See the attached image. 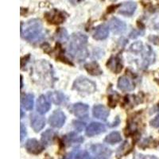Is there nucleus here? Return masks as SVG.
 Wrapping results in <instances>:
<instances>
[{"mask_svg":"<svg viewBox=\"0 0 159 159\" xmlns=\"http://www.w3.org/2000/svg\"><path fill=\"white\" fill-rule=\"evenodd\" d=\"M21 36L31 43H35L45 38V30L39 19L29 20L25 24H21Z\"/></svg>","mask_w":159,"mask_h":159,"instance_id":"obj_1","label":"nucleus"},{"mask_svg":"<svg viewBox=\"0 0 159 159\" xmlns=\"http://www.w3.org/2000/svg\"><path fill=\"white\" fill-rule=\"evenodd\" d=\"M88 37L81 33H76L70 37L69 52L72 57L78 61H84L89 57L87 48Z\"/></svg>","mask_w":159,"mask_h":159,"instance_id":"obj_2","label":"nucleus"},{"mask_svg":"<svg viewBox=\"0 0 159 159\" xmlns=\"http://www.w3.org/2000/svg\"><path fill=\"white\" fill-rule=\"evenodd\" d=\"M72 89L84 94H92L96 90V84L91 80L80 76L75 80Z\"/></svg>","mask_w":159,"mask_h":159,"instance_id":"obj_3","label":"nucleus"},{"mask_svg":"<svg viewBox=\"0 0 159 159\" xmlns=\"http://www.w3.org/2000/svg\"><path fill=\"white\" fill-rule=\"evenodd\" d=\"M90 151L96 158H109L112 154L111 149L102 144L92 145Z\"/></svg>","mask_w":159,"mask_h":159,"instance_id":"obj_4","label":"nucleus"},{"mask_svg":"<svg viewBox=\"0 0 159 159\" xmlns=\"http://www.w3.org/2000/svg\"><path fill=\"white\" fill-rule=\"evenodd\" d=\"M66 120V116L61 110H56L49 118V123L51 127L55 128H61L63 127Z\"/></svg>","mask_w":159,"mask_h":159,"instance_id":"obj_5","label":"nucleus"},{"mask_svg":"<svg viewBox=\"0 0 159 159\" xmlns=\"http://www.w3.org/2000/svg\"><path fill=\"white\" fill-rule=\"evenodd\" d=\"M43 143H41L36 139H30L25 145V150L29 152L30 154L38 155L41 154L44 150Z\"/></svg>","mask_w":159,"mask_h":159,"instance_id":"obj_6","label":"nucleus"},{"mask_svg":"<svg viewBox=\"0 0 159 159\" xmlns=\"http://www.w3.org/2000/svg\"><path fill=\"white\" fill-rule=\"evenodd\" d=\"M45 16L49 23L54 24V25L63 23L65 20V17L63 13L56 9H53L49 12L45 13Z\"/></svg>","mask_w":159,"mask_h":159,"instance_id":"obj_7","label":"nucleus"},{"mask_svg":"<svg viewBox=\"0 0 159 159\" xmlns=\"http://www.w3.org/2000/svg\"><path fill=\"white\" fill-rule=\"evenodd\" d=\"M71 111L75 116L80 119H86L89 116V105L83 103H75L71 107Z\"/></svg>","mask_w":159,"mask_h":159,"instance_id":"obj_8","label":"nucleus"},{"mask_svg":"<svg viewBox=\"0 0 159 159\" xmlns=\"http://www.w3.org/2000/svg\"><path fill=\"white\" fill-rule=\"evenodd\" d=\"M142 58H143V63L142 66L143 68H147L152 63H154L155 60V54L153 49L150 46L147 45L142 51Z\"/></svg>","mask_w":159,"mask_h":159,"instance_id":"obj_9","label":"nucleus"},{"mask_svg":"<svg viewBox=\"0 0 159 159\" xmlns=\"http://www.w3.org/2000/svg\"><path fill=\"white\" fill-rule=\"evenodd\" d=\"M108 26L109 29L114 33V34H123L126 30V29H127V25H126V23L124 22H123L122 20L119 19L117 18H112L109 21Z\"/></svg>","mask_w":159,"mask_h":159,"instance_id":"obj_10","label":"nucleus"},{"mask_svg":"<svg viewBox=\"0 0 159 159\" xmlns=\"http://www.w3.org/2000/svg\"><path fill=\"white\" fill-rule=\"evenodd\" d=\"M105 131H106V127L104 125L100 123H97V122H93V123H91L86 128V135L89 137H93V136L104 133Z\"/></svg>","mask_w":159,"mask_h":159,"instance_id":"obj_11","label":"nucleus"},{"mask_svg":"<svg viewBox=\"0 0 159 159\" xmlns=\"http://www.w3.org/2000/svg\"><path fill=\"white\" fill-rule=\"evenodd\" d=\"M30 125L33 130L35 132H39L45 127V119L43 116L37 114H32L30 116Z\"/></svg>","mask_w":159,"mask_h":159,"instance_id":"obj_12","label":"nucleus"},{"mask_svg":"<svg viewBox=\"0 0 159 159\" xmlns=\"http://www.w3.org/2000/svg\"><path fill=\"white\" fill-rule=\"evenodd\" d=\"M107 68L110 69L111 71H112V72H114V73H116V74L121 72L123 68L122 59L118 55L117 56L111 57V58L108 60V61L107 63Z\"/></svg>","mask_w":159,"mask_h":159,"instance_id":"obj_13","label":"nucleus"},{"mask_svg":"<svg viewBox=\"0 0 159 159\" xmlns=\"http://www.w3.org/2000/svg\"><path fill=\"white\" fill-rule=\"evenodd\" d=\"M136 8H137V4L134 2H123L120 8L119 9V14L124 16H128L130 17L134 15V13L135 12Z\"/></svg>","mask_w":159,"mask_h":159,"instance_id":"obj_14","label":"nucleus"},{"mask_svg":"<svg viewBox=\"0 0 159 159\" xmlns=\"http://www.w3.org/2000/svg\"><path fill=\"white\" fill-rule=\"evenodd\" d=\"M50 103H49V99L46 98V96H40L39 98L37 100V103H36V107H37V111L39 114L41 115H44L45 113H47L48 111L50 109Z\"/></svg>","mask_w":159,"mask_h":159,"instance_id":"obj_15","label":"nucleus"},{"mask_svg":"<svg viewBox=\"0 0 159 159\" xmlns=\"http://www.w3.org/2000/svg\"><path fill=\"white\" fill-rule=\"evenodd\" d=\"M92 115L96 119H99L100 120H103V121H106L107 117L110 115V112L107 110V107H104L103 105L98 104L93 107Z\"/></svg>","mask_w":159,"mask_h":159,"instance_id":"obj_16","label":"nucleus"},{"mask_svg":"<svg viewBox=\"0 0 159 159\" xmlns=\"http://www.w3.org/2000/svg\"><path fill=\"white\" fill-rule=\"evenodd\" d=\"M109 35V26L105 24L98 25L95 29L94 34H93V38L97 41H102L108 37Z\"/></svg>","mask_w":159,"mask_h":159,"instance_id":"obj_17","label":"nucleus"},{"mask_svg":"<svg viewBox=\"0 0 159 159\" xmlns=\"http://www.w3.org/2000/svg\"><path fill=\"white\" fill-rule=\"evenodd\" d=\"M134 84L127 76H121L118 80V89L123 92H131L134 89Z\"/></svg>","mask_w":159,"mask_h":159,"instance_id":"obj_18","label":"nucleus"},{"mask_svg":"<svg viewBox=\"0 0 159 159\" xmlns=\"http://www.w3.org/2000/svg\"><path fill=\"white\" fill-rule=\"evenodd\" d=\"M48 97L49 100L57 105H61L65 103L67 100L66 96L60 92H50L48 93Z\"/></svg>","mask_w":159,"mask_h":159,"instance_id":"obj_19","label":"nucleus"},{"mask_svg":"<svg viewBox=\"0 0 159 159\" xmlns=\"http://www.w3.org/2000/svg\"><path fill=\"white\" fill-rule=\"evenodd\" d=\"M34 96L33 94H25L22 96L21 104L22 108L25 110H32L34 107Z\"/></svg>","mask_w":159,"mask_h":159,"instance_id":"obj_20","label":"nucleus"},{"mask_svg":"<svg viewBox=\"0 0 159 159\" xmlns=\"http://www.w3.org/2000/svg\"><path fill=\"white\" fill-rule=\"evenodd\" d=\"M84 68L89 74L92 75V76H99V75H101L103 73L102 69H100L99 65L96 61L85 64Z\"/></svg>","mask_w":159,"mask_h":159,"instance_id":"obj_21","label":"nucleus"},{"mask_svg":"<svg viewBox=\"0 0 159 159\" xmlns=\"http://www.w3.org/2000/svg\"><path fill=\"white\" fill-rule=\"evenodd\" d=\"M132 149V144L128 141L126 140L122 145H120L116 151V156L118 157H122L128 154Z\"/></svg>","mask_w":159,"mask_h":159,"instance_id":"obj_22","label":"nucleus"},{"mask_svg":"<svg viewBox=\"0 0 159 159\" xmlns=\"http://www.w3.org/2000/svg\"><path fill=\"white\" fill-rule=\"evenodd\" d=\"M55 137H56V133L52 130L48 129L44 133H42V143H43L44 146H49L53 143Z\"/></svg>","mask_w":159,"mask_h":159,"instance_id":"obj_23","label":"nucleus"},{"mask_svg":"<svg viewBox=\"0 0 159 159\" xmlns=\"http://www.w3.org/2000/svg\"><path fill=\"white\" fill-rule=\"evenodd\" d=\"M65 141L66 143H69V145L80 144L84 142V138L78 135L75 132H71L65 136Z\"/></svg>","mask_w":159,"mask_h":159,"instance_id":"obj_24","label":"nucleus"},{"mask_svg":"<svg viewBox=\"0 0 159 159\" xmlns=\"http://www.w3.org/2000/svg\"><path fill=\"white\" fill-rule=\"evenodd\" d=\"M91 156L89 153L84 150H74L71 153H69L65 158H71V159H76V158H91Z\"/></svg>","mask_w":159,"mask_h":159,"instance_id":"obj_25","label":"nucleus"},{"mask_svg":"<svg viewBox=\"0 0 159 159\" xmlns=\"http://www.w3.org/2000/svg\"><path fill=\"white\" fill-rule=\"evenodd\" d=\"M122 140L121 134H119V132L117 131H113L111 133L108 134V135L106 136L104 139L105 143H108L111 145H114L116 143H120Z\"/></svg>","mask_w":159,"mask_h":159,"instance_id":"obj_26","label":"nucleus"},{"mask_svg":"<svg viewBox=\"0 0 159 159\" xmlns=\"http://www.w3.org/2000/svg\"><path fill=\"white\" fill-rule=\"evenodd\" d=\"M143 49H144V47H143V43L141 42H138L131 45V46L130 47V51L133 52V53L137 54V53L141 52Z\"/></svg>","mask_w":159,"mask_h":159,"instance_id":"obj_27","label":"nucleus"},{"mask_svg":"<svg viewBox=\"0 0 159 159\" xmlns=\"http://www.w3.org/2000/svg\"><path fill=\"white\" fill-rule=\"evenodd\" d=\"M57 39L60 40L61 42H65V41H67L68 38H69L67 30L65 29H64V28H61V29L59 30V31L57 32Z\"/></svg>","mask_w":159,"mask_h":159,"instance_id":"obj_28","label":"nucleus"},{"mask_svg":"<svg viewBox=\"0 0 159 159\" xmlns=\"http://www.w3.org/2000/svg\"><path fill=\"white\" fill-rule=\"evenodd\" d=\"M73 126H74V128L76 129V130L80 132L82 131V130H84V128L85 127V123L80 121H73Z\"/></svg>","mask_w":159,"mask_h":159,"instance_id":"obj_29","label":"nucleus"},{"mask_svg":"<svg viewBox=\"0 0 159 159\" xmlns=\"http://www.w3.org/2000/svg\"><path fill=\"white\" fill-rule=\"evenodd\" d=\"M27 134V132H26V128L24 126L23 123H21V126H20V137H21V142L23 141L24 138L26 136Z\"/></svg>","mask_w":159,"mask_h":159,"instance_id":"obj_30","label":"nucleus"},{"mask_svg":"<svg viewBox=\"0 0 159 159\" xmlns=\"http://www.w3.org/2000/svg\"><path fill=\"white\" fill-rule=\"evenodd\" d=\"M150 123V125H151V127H154V128L159 127V115H157L154 119H152Z\"/></svg>","mask_w":159,"mask_h":159,"instance_id":"obj_31","label":"nucleus"},{"mask_svg":"<svg viewBox=\"0 0 159 159\" xmlns=\"http://www.w3.org/2000/svg\"><path fill=\"white\" fill-rule=\"evenodd\" d=\"M139 157H139V158H157L156 157H154V156H145V157H143L144 155H142V154H139Z\"/></svg>","mask_w":159,"mask_h":159,"instance_id":"obj_32","label":"nucleus"},{"mask_svg":"<svg viewBox=\"0 0 159 159\" xmlns=\"http://www.w3.org/2000/svg\"><path fill=\"white\" fill-rule=\"evenodd\" d=\"M154 30H159V22L155 23V25H154Z\"/></svg>","mask_w":159,"mask_h":159,"instance_id":"obj_33","label":"nucleus"},{"mask_svg":"<svg viewBox=\"0 0 159 159\" xmlns=\"http://www.w3.org/2000/svg\"><path fill=\"white\" fill-rule=\"evenodd\" d=\"M23 77H22V76H21V89H22V87H23Z\"/></svg>","mask_w":159,"mask_h":159,"instance_id":"obj_34","label":"nucleus"},{"mask_svg":"<svg viewBox=\"0 0 159 159\" xmlns=\"http://www.w3.org/2000/svg\"><path fill=\"white\" fill-rule=\"evenodd\" d=\"M23 116V112H22V110H21V118H22Z\"/></svg>","mask_w":159,"mask_h":159,"instance_id":"obj_35","label":"nucleus"},{"mask_svg":"<svg viewBox=\"0 0 159 159\" xmlns=\"http://www.w3.org/2000/svg\"><path fill=\"white\" fill-rule=\"evenodd\" d=\"M111 1H116V0H111Z\"/></svg>","mask_w":159,"mask_h":159,"instance_id":"obj_36","label":"nucleus"}]
</instances>
